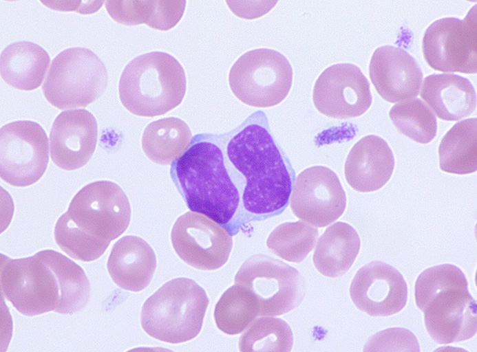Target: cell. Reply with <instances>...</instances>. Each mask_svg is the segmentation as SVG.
<instances>
[{"label":"cell","instance_id":"obj_1","mask_svg":"<svg viewBox=\"0 0 477 352\" xmlns=\"http://www.w3.org/2000/svg\"><path fill=\"white\" fill-rule=\"evenodd\" d=\"M170 175L191 212L208 217L231 235L250 221L281 214L295 180L261 111L226 133L194 135L171 163Z\"/></svg>","mask_w":477,"mask_h":352},{"label":"cell","instance_id":"obj_2","mask_svg":"<svg viewBox=\"0 0 477 352\" xmlns=\"http://www.w3.org/2000/svg\"><path fill=\"white\" fill-rule=\"evenodd\" d=\"M130 219V204L123 189L112 182H94L76 194L59 218L54 239L71 258L93 261L127 230Z\"/></svg>","mask_w":477,"mask_h":352},{"label":"cell","instance_id":"obj_3","mask_svg":"<svg viewBox=\"0 0 477 352\" xmlns=\"http://www.w3.org/2000/svg\"><path fill=\"white\" fill-rule=\"evenodd\" d=\"M463 272L452 264L425 270L414 286L415 302L423 312L426 330L440 344L464 341L477 330L476 300Z\"/></svg>","mask_w":477,"mask_h":352},{"label":"cell","instance_id":"obj_4","mask_svg":"<svg viewBox=\"0 0 477 352\" xmlns=\"http://www.w3.org/2000/svg\"><path fill=\"white\" fill-rule=\"evenodd\" d=\"M183 67L171 55L152 52L139 55L125 67L118 83L123 107L142 117L164 115L178 107L186 93Z\"/></svg>","mask_w":477,"mask_h":352},{"label":"cell","instance_id":"obj_5","mask_svg":"<svg viewBox=\"0 0 477 352\" xmlns=\"http://www.w3.org/2000/svg\"><path fill=\"white\" fill-rule=\"evenodd\" d=\"M209 302L204 289L192 279H172L144 302L141 327L160 341L170 344L189 341L200 332Z\"/></svg>","mask_w":477,"mask_h":352},{"label":"cell","instance_id":"obj_6","mask_svg":"<svg viewBox=\"0 0 477 352\" xmlns=\"http://www.w3.org/2000/svg\"><path fill=\"white\" fill-rule=\"evenodd\" d=\"M54 252L42 250L17 259L1 255V294L23 315L63 314L61 278Z\"/></svg>","mask_w":477,"mask_h":352},{"label":"cell","instance_id":"obj_7","mask_svg":"<svg viewBox=\"0 0 477 352\" xmlns=\"http://www.w3.org/2000/svg\"><path fill=\"white\" fill-rule=\"evenodd\" d=\"M107 78V69L95 53L72 47L54 57L42 91L48 102L59 109L86 107L103 93Z\"/></svg>","mask_w":477,"mask_h":352},{"label":"cell","instance_id":"obj_8","mask_svg":"<svg viewBox=\"0 0 477 352\" xmlns=\"http://www.w3.org/2000/svg\"><path fill=\"white\" fill-rule=\"evenodd\" d=\"M293 83V69L288 59L271 49H256L242 55L229 74L235 96L248 106H275L288 96Z\"/></svg>","mask_w":477,"mask_h":352},{"label":"cell","instance_id":"obj_9","mask_svg":"<svg viewBox=\"0 0 477 352\" xmlns=\"http://www.w3.org/2000/svg\"><path fill=\"white\" fill-rule=\"evenodd\" d=\"M234 283L251 290L259 302V316H276L297 307L305 296L301 274L285 263L255 254L240 267Z\"/></svg>","mask_w":477,"mask_h":352},{"label":"cell","instance_id":"obj_10","mask_svg":"<svg viewBox=\"0 0 477 352\" xmlns=\"http://www.w3.org/2000/svg\"><path fill=\"white\" fill-rule=\"evenodd\" d=\"M476 6L460 20L454 17L438 19L426 29L422 52L427 65L444 72L476 74Z\"/></svg>","mask_w":477,"mask_h":352},{"label":"cell","instance_id":"obj_11","mask_svg":"<svg viewBox=\"0 0 477 352\" xmlns=\"http://www.w3.org/2000/svg\"><path fill=\"white\" fill-rule=\"evenodd\" d=\"M1 179L15 187L29 186L45 173L48 140L43 129L29 120L5 124L0 130Z\"/></svg>","mask_w":477,"mask_h":352},{"label":"cell","instance_id":"obj_12","mask_svg":"<svg viewBox=\"0 0 477 352\" xmlns=\"http://www.w3.org/2000/svg\"><path fill=\"white\" fill-rule=\"evenodd\" d=\"M232 235L208 217L188 212L177 219L171 232L178 256L198 270H215L228 261L233 246Z\"/></svg>","mask_w":477,"mask_h":352},{"label":"cell","instance_id":"obj_13","mask_svg":"<svg viewBox=\"0 0 477 352\" xmlns=\"http://www.w3.org/2000/svg\"><path fill=\"white\" fill-rule=\"evenodd\" d=\"M289 201L296 217L318 228L338 219L346 206L337 175L322 166L309 167L295 177Z\"/></svg>","mask_w":477,"mask_h":352},{"label":"cell","instance_id":"obj_14","mask_svg":"<svg viewBox=\"0 0 477 352\" xmlns=\"http://www.w3.org/2000/svg\"><path fill=\"white\" fill-rule=\"evenodd\" d=\"M312 102L320 113L329 118L343 120L359 117L371 105L370 84L357 66L335 64L318 77L312 91Z\"/></svg>","mask_w":477,"mask_h":352},{"label":"cell","instance_id":"obj_15","mask_svg":"<svg viewBox=\"0 0 477 352\" xmlns=\"http://www.w3.org/2000/svg\"><path fill=\"white\" fill-rule=\"evenodd\" d=\"M354 305L371 316H388L401 311L406 305L407 284L393 266L372 261L355 274L350 286Z\"/></svg>","mask_w":477,"mask_h":352},{"label":"cell","instance_id":"obj_16","mask_svg":"<svg viewBox=\"0 0 477 352\" xmlns=\"http://www.w3.org/2000/svg\"><path fill=\"white\" fill-rule=\"evenodd\" d=\"M97 138V122L92 113L85 109L63 111L50 133L51 159L61 169H78L92 158Z\"/></svg>","mask_w":477,"mask_h":352},{"label":"cell","instance_id":"obj_17","mask_svg":"<svg viewBox=\"0 0 477 352\" xmlns=\"http://www.w3.org/2000/svg\"><path fill=\"white\" fill-rule=\"evenodd\" d=\"M369 75L379 96L390 103L418 96L423 79L415 58L405 50L391 45L375 50Z\"/></svg>","mask_w":477,"mask_h":352},{"label":"cell","instance_id":"obj_18","mask_svg":"<svg viewBox=\"0 0 477 352\" xmlns=\"http://www.w3.org/2000/svg\"><path fill=\"white\" fill-rule=\"evenodd\" d=\"M394 168V157L388 143L377 135H368L350 151L344 164V175L352 189L370 192L388 182Z\"/></svg>","mask_w":477,"mask_h":352},{"label":"cell","instance_id":"obj_19","mask_svg":"<svg viewBox=\"0 0 477 352\" xmlns=\"http://www.w3.org/2000/svg\"><path fill=\"white\" fill-rule=\"evenodd\" d=\"M157 265L152 248L136 236H125L114 245L107 260L108 272L114 283L133 292L150 283Z\"/></svg>","mask_w":477,"mask_h":352},{"label":"cell","instance_id":"obj_20","mask_svg":"<svg viewBox=\"0 0 477 352\" xmlns=\"http://www.w3.org/2000/svg\"><path fill=\"white\" fill-rule=\"evenodd\" d=\"M421 97L436 116L445 121H456L471 114L476 94L470 81L452 74H431L423 80Z\"/></svg>","mask_w":477,"mask_h":352},{"label":"cell","instance_id":"obj_21","mask_svg":"<svg viewBox=\"0 0 477 352\" xmlns=\"http://www.w3.org/2000/svg\"><path fill=\"white\" fill-rule=\"evenodd\" d=\"M50 63V56L40 45L30 41L15 42L1 53V76L14 88L34 90L42 83Z\"/></svg>","mask_w":477,"mask_h":352},{"label":"cell","instance_id":"obj_22","mask_svg":"<svg viewBox=\"0 0 477 352\" xmlns=\"http://www.w3.org/2000/svg\"><path fill=\"white\" fill-rule=\"evenodd\" d=\"M361 241L349 224L336 222L328 227L318 239L312 262L324 276L336 278L345 274L359 252Z\"/></svg>","mask_w":477,"mask_h":352},{"label":"cell","instance_id":"obj_23","mask_svg":"<svg viewBox=\"0 0 477 352\" xmlns=\"http://www.w3.org/2000/svg\"><path fill=\"white\" fill-rule=\"evenodd\" d=\"M111 18L123 25L142 23L162 31L173 28L181 19L185 1H107Z\"/></svg>","mask_w":477,"mask_h":352},{"label":"cell","instance_id":"obj_24","mask_svg":"<svg viewBox=\"0 0 477 352\" xmlns=\"http://www.w3.org/2000/svg\"><path fill=\"white\" fill-rule=\"evenodd\" d=\"M192 140L188 125L178 118H166L149 124L142 137V148L153 162L169 165L181 155Z\"/></svg>","mask_w":477,"mask_h":352},{"label":"cell","instance_id":"obj_25","mask_svg":"<svg viewBox=\"0 0 477 352\" xmlns=\"http://www.w3.org/2000/svg\"><path fill=\"white\" fill-rule=\"evenodd\" d=\"M476 118L455 124L438 146L439 167L446 173L465 175L477 170Z\"/></svg>","mask_w":477,"mask_h":352},{"label":"cell","instance_id":"obj_26","mask_svg":"<svg viewBox=\"0 0 477 352\" xmlns=\"http://www.w3.org/2000/svg\"><path fill=\"white\" fill-rule=\"evenodd\" d=\"M259 302L248 288L236 285L226 289L217 302L214 319L218 328L224 333L242 332L258 316Z\"/></svg>","mask_w":477,"mask_h":352},{"label":"cell","instance_id":"obj_27","mask_svg":"<svg viewBox=\"0 0 477 352\" xmlns=\"http://www.w3.org/2000/svg\"><path fill=\"white\" fill-rule=\"evenodd\" d=\"M293 344V332L284 320L271 316L254 319L239 339V350L289 352Z\"/></svg>","mask_w":477,"mask_h":352},{"label":"cell","instance_id":"obj_28","mask_svg":"<svg viewBox=\"0 0 477 352\" xmlns=\"http://www.w3.org/2000/svg\"><path fill=\"white\" fill-rule=\"evenodd\" d=\"M318 230L304 221L286 222L277 226L266 240L268 249L288 262L300 263L313 249Z\"/></svg>","mask_w":477,"mask_h":352},{"label":"cell","instance_id":"obj_29","mask_svg":"<svg viewBox=\"0 0 477 352\" xmlns=\"http://www.w3.org/2000/svg\"><path fill=\"white\" fill-rule=\"evenodd\" d=\"M389 117L399 132L417 143H430L436 135V117L418 98L396 104L390 109Z\"/></svg>","mask_w":477,"mask_h":352},{"label":"cell","instance_id":"obj_30","mask_svg":"<svg viewBox=\"0 0 477 352\" xmlns=\"http://www.w3.org/2000/svg\"><path fill=\"white\" fill-rule=\"evenodd\" d=\"M364 351H419L415 336L407 329L389 328L371 336L365 344Z\"/></svg>","mask_w":477,"mask_h":352}]
</instances>
